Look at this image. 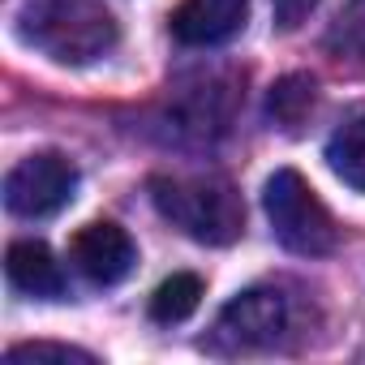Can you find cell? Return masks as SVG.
I'll list each match as a JSON object with an SVG mask.
<instances>
[{
  "instance_id": "ba28073f",
  "label": "cell",
  "mask_w": 365,
  "mask_h": 365,
  "mask_svg": "<svg viewBox=\"0 0 365 365\" xmlns=\"http://www.w3.org/2000/svg\"><path fill=\"white\" fill-rule=\"evenodd\" d=\"M5 275L26 297H39V301L65 297V271H61V262L52 258V250L43 241H18V245H9Z\"/></svg>"
},
{
  "instance_id": "7a4b0ae2",
  "label": "cell",
  "mask_w": 365,
  "mask_h": 365,
  "mask_svg": "<svg viewBox=\"0 0 365 365\" xmlns=\"http://www.w3.org/2000/svg\"><path fill=\"white\" fill-rule=\"evenodd\" d=\"M150 202L163 220H172L180 232L198 245H232L245 232V207L228 180H180V176H155Z\"/></svg>"
},
{
  "instance_id": "277c9868",
  "label": "cell",
  "mask_w": 365,
  "mask_h": 365,
  "mask_svg": "<svg viewBox=\"0 0 365 365\" xmlns=\"http://www.w3.org/2000/svg\"><path fill=\"white\" fill-rule=\"evenodd\" d=\"M73 190H78V168L65 155L43 150L22 159L5 176V207L18 220H48L73 202Z\"/></svg>"
},
{
  "instance_id": "6da1fadb",
  "label": "cell",
  "mask_w": 365,
  "mask_h": 365,
  "mask_svg": "<svg viewBox=\"0 0 365 365\" xmlns=\"http://www.w3.org/2000/svg\"><path fill=\"white\" fill-rule=\"evenodd\" d=\"M18 35L56 65L103 61L120 39L116 18L99 0H26L18 14Z\"/></svg>"
},
{
  "instance_id": "9c48e42d",
  "label": "cell",
  "mask_w": 365,
  "mask_h": 365,
  "mask_svg": "<svg viewBox=\"0 0 365 365\" xmlns=\"http://www.w3.org/2000/svg\"><path fill=\"white\" fill-rule=\"evenodd\" d=\"M327 168L348 190L365 194V112H352L331 138H327Z\"/></svg>"
},
{
  "instance_id": "30bf717a",
  "label": "cell",
  "mask_w": 365,
  "mask_h": 365,
  "mask_svg": "<svg viewBox=\"0 0 365 365\" xmlns=\"http://www.w3.org/2000/svg\"><path fill=\"white\" fill-rule=\"evenodd\" d=\"M202 305V279L190 275V271H176L172 279H163L150 297V318L155 322H185L194 309Z\"/></svg>"
},
{
  "instance_id": "4fadbf2b",
  "label": "cell",
  "mask_w": 365,
  "mask_h": 365,
  "mask_svg": "<svg viewBox=\"0 0 365 365\" xmlns=\"http://www.w3.org/2000/svg\"><path fill=\"white\" fill-rule=\"evenodd\" d=\"M331 48L365 56V0H352V5L339 14V22L331 31Z\"/></svg>"
},
{
  "instance_id": "8992f818",
  "label": "cell",
  "mask_w": 365,
  "mask_h": 365,
  "mask_svg": "<svg viewBox=\"0 0 365 365\" xmlns=\"http://www.w3.org/2000/svg\"><path fill=\"white\" fill-rule=\"evenodd\" d=\"M69 254H73V267H78L91 284H99V288L120 284V279L133 271V262H138L133 237H129L120 224H112V220L86 224V228L73 237Z\"/></svg>"
},
{
  "instance_id": "52a82bcc",
  "label": "cell",
  "mask_w": 365,
  "mask_h": 365,
  "mask_svg": "<svg viewBox=\"0 0 365 365\" xmlns=\"http://www.w3.org/2000/svg\"><path fill=\"white\" fill-rule=\"evenodd\" d=\"M250 18V0H180L172 14V35L185 48L228 43Z\"/></svg>"
},
{
  "instance_id": "5b68a950",
  "label": "cell",
  "mask_w": 365,
  "mask_h": 365,
  "mask_svg": "<svg viewBox=\"0 0 365 365\" xmlns=\"http://www.w3.org/2000/svg\"><path fill=\"white\" fill-rule=\"evenodd\" d=\"M288 322V297L279 288H250L220 309L215 344L228 352H262L284 339Z\"/></svg>"
},
{
  "instance_id": "7c38bea8",
  "label": "cell",
  "mask_w": 365,
  "mask_h": 365,
  "mask_svg": "<svg viewBox=\"0 0 365 365\" xmlns=\"http://www.w3.org/2000/svg\"><path fill=\"white\" fill-rule=\"evenodd\" d=\"M5 365H95V356L86 348H69V344H14L5 352Z\"/></svg>"
},
{
  "instance_id": "5bb4252c",
  "label": "cell",
  "mask_w": 365,
  "mask_h": 365,
  "mask_svg": "<svg viewBox=\"0 0 365 365\" xmlns=\"http://www.w3.org/2000/svg\"><path fill=\"white\" fill-rule=\"evenodd\" d=\"M271 5H275V22L284 31H292V26H301L318 9V0H271Z\"/></svg>"
},
{
  "instance_id": "3957f363",
  "label": "cell",
  "mask_w": 365,
  "mask_h": 365,
  "mask_svg": "<svg viewBox=\"0 0 365 365\" xmlns=\"http://www.w3.org/2000/svg\"><path fill=\"white\" fill-rule=\"evenodd\" d=\"M262 207H267L271 232L279 237L284 250H292L301 258H322L339 245V228H335L331 211L322 207V198L309 190V180L301 172L279 168L262 190Z\"/></svg>"
},
{
  "instance_id": "8fae6325",
  "label": "cell",
  "mask_w": 365,
  "mask_h": 365,
  "mask_svg": "<svg viewBox=\"0 0 365 365\" xmlns=\"http://www.w3.org/2000/svg\"><path fill=\"white\" fill-rule=\"evenodd\" d=\"M309 108H314V78L292 73V78H284V82H275V86H271L267 112L275 116V125L297 129V125L309 116Z\"/></svg>"
}]
</instances>
